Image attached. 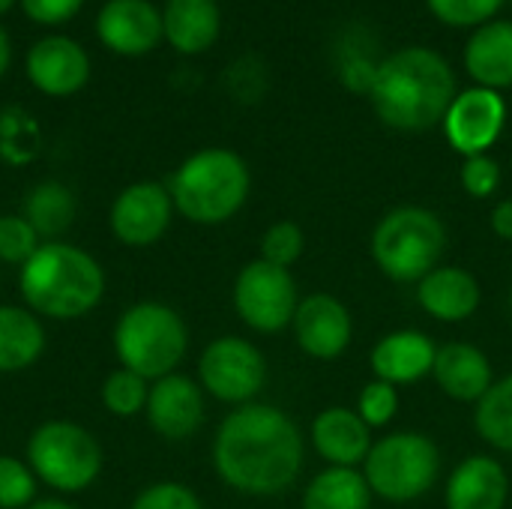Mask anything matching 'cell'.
Instances as JSON below:
<instances>
[{
	"instance_id": "6da1fadb",
	"label": "cell",
	"mask_w": 512,
	"mask_h": 509,
	"mask_svg": "<svg viewBox=\"0 0 512 509\" xmlns=\"http://www.w3.org/2000/svg\"><path fill=\"white\" fill-rule=\"evenodd\" d=\"M303 462V432L276 405L249 402L234 408L213 438V468L219 480L249 498L288 492L297 483Z\"/></svg>"
},
{
	"instance_id": "7a4b0ae2",
	"label": "cell",
	"mask_w": 512,
	"mask_h": 509,
	"mask_svg": "<svg viewBox=\"0 0 512 509\" xmlns=\"http://www.w3.org/2000/svg\"><path fill=\"white\" fill-rule=\"evenodd\" d=\"M369 96L390 129L426 132L444 123L456 99V75L438 51L402 48L375 69Z\"/></svg>"
},
{
	"instance_id": "3957f363",
	"label": "cell",
	"mask_w": 512,
	"mask_h": 509,
	"mask_svg": "<svg viewBox=\"0 0 512 509\" xmlns=\"http://www.w3.org/2000/svg\"><path fill=\"white\" fill-rule=\"evenodd\" d=\"M105 270L81 246L51 240L18 270L24 306L45 321H81L105 297Z\"/></svg>"
},
{
	"instance_id": "277c9868",
	"label": "cell",
	"mask_w": 512,
	"mask_h": 509,
	"mask_svg": "<svg viewBox=\"0 0 512 509\" xmlns=\"http://www.w3.org/2000/svg\"><path fill=\"white\" fill-rule=\"evenodd\" d=\"M249 168L228 147H204L180 162L168 180L174 210L192 225H222L234 219L249 198Z\"/></svg>"
},
{
	"instance_id": "5b68a950",
	"label": "cell",
	"mask_w": 512,
	"mask_h": 509,
	"mask_svg": "<svg viewBox=\"0 0 512 509\" xmlns=\"http://www.w3.org/2000/svg\"><path fill=\"white\" fill-rule=\"evenodd\" d=\"M189 351V327L177 309L159 300H141L123 309L114 324V354L123 369L144 381L174 375Z\"/></svg>"
},
{
	"instance_id": "8992f818",
	"label": "cell",
	"mask_w": 512,
	"mask_h": 509,
	"mask_svg": "<svg viewBox=\"0 0 512 509\" xmlns=\"http://www.w3.org/2000/svg\"><path fill=\"white\" fill-rule=\"evenodd\" d=\"M444 249L447 228L441 216L417 204L393 207L372 231V258L393 282H420L441 267Z\"/></svg>"
},
{
	"instance_id": "52a82bcc",
	"label": "cell",
	"mask_w": 512,
	"mask_h": 509,
	"mask_svg": "<svg viewBox=\"0 0 512 509\" xmlns=\"http://www.w3.org/2000/svg\"><path fill=\"white\" fill-rule=\"evenodd\" d=\"M24 462L48 489L60 495H78L99 480L105 456L99 441L81 423L45 420L30 432Z\"/></svg>"
},
{
	"instance_id": "ba28073f",
	"label": "cell",
	"mask_w": 512,
	"mask_h": 509,
	"mask_svg": "<svg viewBox=\"0 0 512 509\" xmlns=\"http://www.w3.org/2000/svg\"><path fill=\"white\" fill-rule=\"evenodd\" d=\"M441 474V450L438 444L423 432H393L372 444L363 477L372 489V495L408 504L432 492Z\"/></svg>"
},
{
	"instance_id": "9c48e42d",
	"label": "cell",
	"mask_w": 512,
	"mask_h": 509,
	"mask_svg": "<svg viewBox=\"0 0 512 509\" xmlns=\"http://www.w3.org/2000/svg\"><path fill=\"white\" fill-rule=\"evenodd\" d=\"M198 384L225 405H249L267 384V360L258 345L240 336L213 339L198 360Z\"/></svg>"
},
{
	"instance_id": "30bf717a",
	"label": "cell",
	"mask_w": 512,
	"mask_h": 509,
	"mask_svg": "<svg viewBox=\"0 0 512 509\" xmlns=\"http://www.w3.org/2000/svg\"><path fill=\"white\" fill-rule=\"evenodd\" d=\"M297 306V282L285 267L255 258L243 264L234 279V309L240 321L255 333H279L291 327Z\"/></svg>"
},
{
	"instance_id": "8fae6325",
	"label": "cell",
	"mask_w": 512,
	"mask_h": 509,
	"mask_svg": "<svg viewBox=\"0 0 512 509\" xmlns=\"http://www.w3.org/2000/svg\"><path fill=\"white\" fill-rule=\"evenodd\" d=\"M174 213L177 210L168 186L156 180H138L114 198L108 228L117 237V243L129 249H147L168 234Z\"/></svg>"
},
{
	"instance_id": "7c38bea8",
	"label": "cell",
	"mask_w": 512,
	"mask_h": 509,
	"mask_svg": "<svg viewBox=\"0 0 512 509\" xmlns=\"http://www.w3.org/2000/svg\"><path fill=\"white\" fill-rule=\"evenodd\" d=\"M504 123H507L504 96L489 87H471L465 93H456L444 117V132L456 153L477 156V153H489V147L504 132Z\"/></svg>"
},
{
	"instance_id": "4fadbf2b",
	"label": "cell",
	"mask_w": 512,
	"mask_h": 509,
	"mask_svg": "<svg viewBox=\"0 0 512 509\" xmlns=\"http://www.w3.org/2000/svg\"><path fill=\"white\" fill-rule=\"evenodd\" d=\"M291 330L303 354H309L312 360H336L351 345L354 321L339 297L321 291V294L300 297Z\"/></svg>"
},
{
	"instance_id": "5bb4252c",
	"label": "cell",
	"mask_w": 512,
	"mask_h": 509,
	"mask_svg": "<svg viewBox=\"0 0 512 509\" xmlns=\"http://www.w3.org/2000/svg\"><path fill=\"white\" fill-rule=\"evenodd\" d=\"M204 390L189 375H165L150 384L144 417L150 429L165 441H186L204 423Z\"/></svg>"
},
{
	"instance_id": "9a60e30c",
	"label": "cell",
	"mask_w": 512,
	"mask_h": 509,
	"mask_svg": "<svg viewBox=\"0 0 512 509\" xmlns=\"http://www.w3.org/2000/svg\"><path fill=\"white\" fill-rule=\"evenodd\" d=\"M96 36L117 54H147L165 36L162 12L150 0H108L96 15Z\"/></svg>"
},
{
	"instance_id": "2e32d148",
	"label": "cell",
	"mask_w": 512,
	"mask_h": 509,
	"mask_svg": "<svg viewBox=\"0 0 512 509\" xmlns=\"http://www.w3.org/2000/svg\"><path fill=\"white\" fill-rule=\"evenodd\" d=\"M27 78L45 96H72L90 78L87 51L69 36H45L27 51Z\"/></svg>"
},
{
	"instance_id": "e0dca14e",
	"label": "cell",
	"mask_w": 512,
	"mask_h": 509,
	"mask_svg": "<svg viewBox=\"0 0 512 509\" xmlns=\"http://www.w3.org/2000/svg\"><path fill=\"white\" fill-rule=\"evenodd\" d=\"M312 447L330 468H363L372 450V429L351 408L333 405L312 420Z\"/></svg>"
},
{
	"instance_id": "ac0fdd59",
	"label": "cell",
	"mask_w": 512,
	"mask_h": 509,
	"mask_svg": "<svg viewBox=\"0 0 512 509\" xmlns=\"http://www.w3.org/2000/svg\"><path fill=\"white\" fill-rule=\"evenodd\" d=\"M438 345L420 333V330H393L381 336L372 348V372L378 381H387L393 387L414 384L426 375H432Z\"/></svg>"
},
{
	"instance_id": "d6986e66",
	"label": "cell",
	"mask_w": 512,
	"mask_h": 509,
	"mask_svg": "<svg viewBox=\"0 0 512 509\" xmlns=\"http://www.w3.org/2000/svg\"><path fill=\"white\" fill-rule=\"evenodd\" d=\"M420 309L441 324H462L480 309V282L462 267H435L417 282Z\"/></svg>"
},
{
	"instance_id": "ffe728a7",
	"label": "cell",
	"mask_w": 512,
	"mask_h": 509,
	"mask_svg": "<svg viewBox=\"0 0 512 509\" xmlns=\"http://www.w3.org/2000/svg\"><path fill=\"white\" fill-rule=\"evenodd\" d=\"M447 509H504L510 501L507 468L492 456L465 459L447 480Z\"/></svg>"
},
{
	"instance_id": "44dd1931",
	"label": "cell",
	"mask_w": 512,
	"mask_h": 509,
	"mask_svg": "<svg viewBox=\"0 0 512 509\" xmlns=\"http://www.w3.org/2000/svg\"><path fill=\"white\" fill-rule=\"evenodd\" d=\"M432 375L438 381V387L456 399V402H480L489 387L495 384V372L489 357L468 342H447L438 348L435 354V366Z\"/></svg>"
},
{
	"instance_id": "7402d4cb",
	"label": "cell",
	"mask_w": 512,
	"mask_h": 509,
	"mask_svg": "<svg viewBox=\"0 0 512 509\" xmlns=\"http://www.w3.org/2000/svg\"><path fill=\"white\" fill-rule=\"evenodd\" d=\"M465 69L480 87H512V21H489L468 39Z\"/></svg>"
},
{
	"instance_id": "603a6c76",
	"label": "cell",
	"mask_w": 512,
	"mask_h": 509,
	"mask_svg": "<svg viewBox=\"0 0 512 509\" xmlns=\"http://www.w3.org/2000/svg\"><path fill=\"white\" fill-rule=\"evenodd\" d=\"M165 39L180 54H201L219 39L222 15L216 0H168L162 12Z\"/></svg>"
},
{
	"instance_id": "cb8c5ba5",
	"label": "cell",
	"mask_w": 512,
	"mask_h": 509,
	"mask_svg": "<svg viewBox=\"0 0 512 509\" xmlns=\"http://www.w3.org/2000/svg\"><path fill=\"white\" fill-rule=\"evenodd\" d=\"M45 354L42 318L27 306L0 303V375H15L39 363Z\"/></svg>"
},
{
	"instance_id": "d4e9b609",
	"label": "cell",
	"mask_w": 512,
	"mask_h": 509,
	"mask_svg": "<svg viewBox=\"0 0 512 509\" xmlns=\"http://www.w3.org/2000/svg\"><path fill=\"white\" fill-rule=\"evenodd\" d=\"M303 509H372V489L357 468H327L306 486Z\"/></svg>"
},
{
	"instance_id": "484cf974",
	"label": "cell",
	"mask_w": 512,
	"mask_h": 509,
	"mask_svg": "<svg viewBox=\"0 0 512 509\" xmlns=\"http://www.w3.org/2000/svg\"><path fill=\"white\" fill-rule=\"evenodd\" d=\"M21 216L36 228L42 243H51V240H60V234L72 225V219H75V198L57 180L36 183L27 192V198H24V213Z\"/></svg>"
},
{
	"instance_id": "4316f807",
	"label": "cell",
	"mask_w": 512,
	"mask_h": 509,
	"mask_svg": "<svg viewBox=\"0 0 512 509\" xmlns=\"http://www.w3.org/2000/svg\"><path fill=\"white\" fill-rule=\"evenodd\" d=\"M477 435L498 453H512V375L489 387L474 411Z\"/></svg>"
},
{
	"instance_id": "83f0119b",
	"label": "cell",
	"mask_w": 512,
	"mask_h": 509,
	"mask_svg": "<svg viewBox=\"0 0 512 509\" xmlns=\"http://www.w3.org/2000/svg\"><path fill=\"white\" fill-rule=\"evenodd\" d=\"M102 405L111 417L120 420H132L138 414H144L147 408V396H150V381H144L141 375H135L132 369H114L105 381H102Z\"/></svg>"
},
{
	"instance_id": "f1b7e54d",
	"label": "cell",
	"mask_w": 512,
	"mask_h": 509,
	"mask_svg": "<svg viewBox=\"0 0 512 509\" xmlns=\"http://www.w3.org/2000/svg\"><path fill=\"white\" fill-rule=\"evenodd\" d=\"M39 480L18 456H0V509H27L36 498Z\"/></svg>"
},
{
	"instance_id": "f546056e",
	"label": "cell",
	"mask_w": 512,
	"mask_h": 509,
	"mask_svg": "<svg viewBox=\"0 0 512 509\" xmlns=\"http://www.w3.org/2000/svg\"><path fill=\"white\" fill-rule=\"evenodd\" d=\"M42 246V237L21 213H3L0 216V261L12 267H24L36 249Z\"/></svg>"
},
{
	"instance_id": "4dcf8cb0",
	"label": "cell",
	"mask_w": 512,
	"mask_h": 509,
	"mask_svg": "<svg viewBox=\"0 0 512 509\" xmlns=\"http://www.w3.org/2000/svg\"><path fill=\"white\" fill-rule=\"evenodd\" d=\"M303 249H306L303 228L297 222H291V219L273 222L261 234V261H267V264H276V267L291 270L300 261Z\"/></svg>"
},
{
	"instance_id": "1f68e13d",
	"label": "cell",
	"mask_w": 512,
	"mask_h": 509,
	"mask_svg": "<svg viewBox=\"0 0 512 509\" xmlns=\"http://www.w3.org/2000/svg\"><path fill=\"white\" fill-rule=\"evenodd\" d=\"M360 417H363V423L369 426V429H384L393 417H396V411H399V390L393 387V384H387V381H369L363 390H360V396H357V408H354Z\"/></svg>"
},
{
	"instance_id": "d6a6232c",
	"label": "cell",
	"mask_w": 512,
	"mask_h": 509,
	"mask_svg": "<svg viewBox=\"0 0 512 509\" xmlns=\"http://www.w3.org/2000/svg\"><path fill=\"white\" fill-rule=\"evenodd\" d=\"M432 15L450 27H474L489 24V18L501 9L504 0H426Z\"/></svg>"
},
{
	"instance_id": "836d02e7",
	"label": "cell",
	"mask_w": 512,
	"mask_h": 509,
	"mask_svg": "<svg viewBox=\"0 0 512 509\" xmlns=\"http://www.w3.org/2000/svg\"><path fill=\"white\" fill-rule=\"evenodd\" d=\"M129 509H204V504L189 486L174 480H159L141 489Z\"/></svg>"
},
{
	"instance_id": "e575fe53",
	"label": "cell",
	"mask_w": 512,
	"mask_h": 509,
	"mask_svg": "<svg viewBox=\"0 0 512 509\" xmlns=\"http://www.w3.org/2000/svg\"><path fill=\"white\" fill-rule=\"evenodd\" d=\"M462 186L471 198H489L501 186V165L489 153L465 156L462 162Z\"/></svg>"
},
{
	"instance_id": "d590c367",
	"label": "cell",
	"mask_w": 512,
	"mask_h": 509,
	"mask_svg": "<svg viewBox=\"0 0 512 509\" xmlns=\"http://www.w3.org/2000/svg\"><path fill=\"white\" fill-rule=\"evenodd\" d=\"M84 0H21L24 12L39 24H63L69 21Z\"/></svg>"
},
{
	"instance_id": "8d00e7d4",
	"label": "cell",
	"mask_w": 512,
	"mask_h": 509,
	"mask_svg": "<svg viewBox=\"0 0 512 509\" xmlns=\"http://www.w3.org/2000/svg\"><path fill=\"white\" fill-rule=\"evenodd\" d=\"M492 231L501 240L512 243V198H504V201L495 204V210H492Z\"/></svg>"
},
{
	"instance_id": "74e56055",
	"label": "cell",
	"mask_w": 512,
	"mask_h": 509,
	"mask_svg": "<svg viewBox=\"0 0 512 509\" xmlns=\"http://www.w3.org/2000/svg\"><path fill=\"white\" fill-rule=\"evenodd\" d=\"M9 60H12V48H9V36H6V30L0 27V78H3V72L9 69Z\"/></svg>"
},
{
	"instance_id": "f35d334b",
	"label": "cell",
	"mask_w": 512,
	"mask_h": 509,
	"mask_svg": "<svg viewBox=\"0 0 512 509\" xmlns=\"http://www.w3.org/2000/svg\"><path fill=\"white\" fill-rule=\"evenodd\" d=\"M27 509H78V507H72L69 501H60V498H39V501H33Z\"/></svg>"
},
{
	"instance_id": "ab89813d",
	"label": "cell",
	"mask_w": 512,
	"mask_h": 509,
	"mask_svg": "<svg viewBox=\"0 0 512 509\" xmlns=\"http://www.w3.org/2000/svg\"><path fill=\"white\" fill-rule=\"evenodd\" d=\"M12 3H15V0H0V15H3V12H6V9L12 6Z\"/></svg>"
},
{
	"instance_id": "60d3db41",
	"label": "cell",
	"mask_w": 512,
	"mask_h": 509,
	"mask_svg": "<svg viewBox=\"0 0 512 509\" xmlns=\"http://www.w3.org/2000/svg\"><path fill=\"white\" fill-rule=\"evenodd\" d=\"M510 306H512V294H510Z\"/></svg>"
},
{
	"instance_id": "b9f144b4",
	"label": "cell",
	"mask_w": 512,
	"mask_h": 509,
	"mask_svg": "<svg viewBox=\"0 0 512 509\" xmlns=\"http://www.w3.org/2000/svg\"><path fill=\"white\" fill-rule=\"evenodd\" d=\"M510 3H512V0H510Z\"/></svg>"
}]
</instances>
